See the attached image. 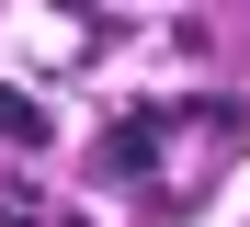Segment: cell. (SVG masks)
I'll return each mask as SVG.
<instances>
[{"mask_svg":"<svg viewBox=\"0 0 250 227\" xmlns=\"http://www.w3.org/2000/svg\"><path fill=\"white\" fill-rule=\"evenodd\" d=\"M0 136H34V148H46V114H34V103H12V91H0Z\"/></svg>","mask_w":250,"mask_h":227,"instance_id":"6da1fadb","label":"cell"}]
</instances>
